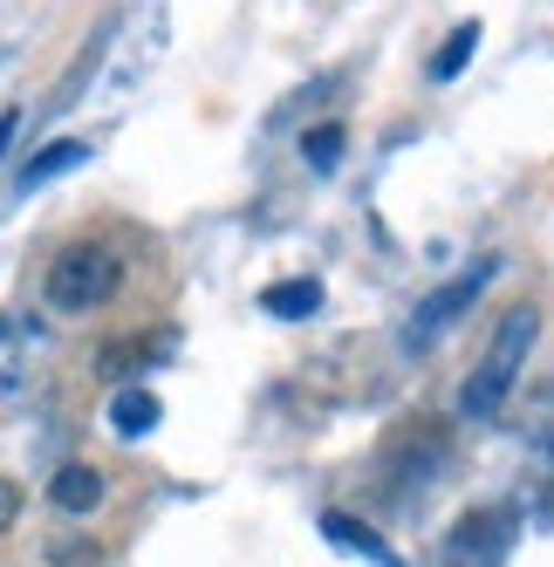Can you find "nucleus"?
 Segmentation results:
<instances>
[{"instance_id":"obj_1","label":"nucleus","mask_w":554,"mask_h":567,"mask_svg":"<svg viewBox=\"0 0 554 567\" xmlns=\"http://www.w3.org/2000/svg\"><path fill=\"white\" fill-rule=\"evenodd\" d=\"M534 336H541V315H534L527 301L500 315V329H493V342H486V362L472 370V383H465V396H459L465 417H493L500 403L513 396V383H521V370H527Z\"/></svg>"},{"instance_id":"obj_2","label":"nucleus","mask_w":554,"mask_h":567,"mask_svg":"<svg viewBox=\"0 0 554 567\" xmlns=\"http://www.w3.org/2000/svg\"><path fill=\"white\" fill-rule=\"evenodd\" d=\"M42 288H49V308L90 315V308H103L116 288H124V260H116L110 247H96V239H75V247L55 254V267H49Z\"/></svg>"},{"instance_id":"obj_3","label":"nucleus","mask_w":554,"mask_h":567,"mask_svg":"<svg viewBox=\"0 0 554 567\" xmlns=\"http://www.w3.org/2000/svg\"><path fill=\"white\" fill-rule=\"evenodd\" d=\"M493 274H500V260H472L465 274H452V280H445V288H431V295L411 308V321H404V349H411V355H424L439 336H452V321H465V315H472V301L493 288Z\"/></svg>"},{"instance_id":"obj_4","label":"nucleus","mask_w":554,"mask_h":567,"mask_svg":"<svg viewBox=\"0 0 554 567\" xmlns=\"http://www.w3.org/2000/svg\"><path fill=\"white\" fill-rule=\"evenodd\" d=\"M513 534H521V513L513 506H480V513H465L452 526V540H445V567H500Z\"/></svg>"},{"instance_id":"obj_5","label":"nucleus","mask_w":554,"mask_h":567,"mask_svg":"<svg viewBox=\"0 0 554 567\" xmlns=\"http://www.w3.org/2000/svg\"><path fill=\"white\" fill-rule=\"evenodd\" d=\"M322 540H336L342 554H363V560H377V567H404V554L383 547V534H377V526H363L356 513H322Z\"/></svg>"},{"instance_id":"obj_6","label":"nucleus","mask_w":554,"mask_h":567,"mask_svg":"<svg viewBox=\"0 0 554 567\" xmlns=\"http://www.w3.org/2000/svg\"><path fill=\"white\" fill-rule=\"evenodd\" d=\"M157 417H165V403H157L144 383H124L110 396V431L124 437V444H137V437H151L157 431Z\"/></svg>"},{"instance_id":"obj_7","label":"nucleus","mask_w":554,"mask_h":567,"mask_svg":"<svg viewBox=\"0 0 554 567\" xmlns=\"http://www.w3.org/2000/svg\"><path fill=\"white\" fill-rule=\"evenodd\" d=\"M315 308H322V280H315V274H295V280L260 288V315H274V321H308Z\"/></svg>"},{"instance_id":"obj_8","label":"nucleus","mask_w":554,"mask_h":567,"mask_svg":"<svg viewBox=\"0 0 554 567\" xmlns=\"http://www.w3.org/2000/svg\"><path fill=\"white\" fill-rule=\"evenodd\" d=\"M49 506L55 513H96L103 506V472L96 465H62L49 478Z\"/></svg>"},{"instance_id":"obj_9","label":"nucleus","mask_w":554,"mask_h":567,"mask_svg":"<svg viewBox=\"0 0 554 567\" xmlns=\"http://www.w3.org/2000/svg\"><path fill=\"white\" fill-rule=\"evenodd\" d=\"M83 157H90V144L83 137H55V144H42V151H34L28 157V165H21V192H42L49 178H62V172H75V165H83Z\"/></svg>"},{"instance_id":"obj_10","label":"nucleus","mask_w":554,"mask_h":567,"mask_svg":"<svg viewBox=\"0 0 554 567\" xmlns=\"http://www.w3.org/2000/svg\"><path fill=\"white\" fill-rule=\"evenodd\" d=\"M472 49H480V21H459V28L445 34V49L431 55V75H439V83H452V75L472 62Z\"/></svg>"},{"instance_id":"obj_11","label":"nucleus","mask_w":554,"mask_h":567,"mask_svg":"<svg viewBox=\"0 0 554 567\" xmlns=\"http://www.w3.org/2000/svg\"><path fill=\"white\" fill-rule=\"evenodd\" d=\"M342 144H349V131L342 124H315L308 137H301V157L315 172H336V157H342Z\"/></svg>"},{"instance_id":"obj_12","label":"nucleus","mask_w":554,"mask_h":567,"mask_svg":"<svg viewBox=\"0 0 554 567\" xmlns=\"http://www.w3.org/2000/svg\"><path fill=\"white\" fill-rule=\"evenodd\" d=\"M42 554H49V567H103V547L83 540V534H55Z\"/></svg>"},{"instance_id":"obj_13","label":"nucleus","mask_w":554,"mask_h":567,"mask_svg":"<svg viewBox=\"0 0 554 567\" xmlns=\"http://www.w3.org/2000/svg\"><path fill=\"white\" fill-rule=\"evenodd\" d=\"M14 519H21V485H14V478H0V534H8Z\"/></svg>"},{"instance_id":"obj_14","label":"nucleus","mask_w":554,"mask_h":567,"mask_svg":"<svg viewBox=\"0 0 554 567\" xmlns=\"http://www.w3.org/2000/svg\"><path fill=\"white\" fill-rule=\"evenodd\" d=\"M14 131H21V110H0V157L14 151Z\"/></svg>"},{"instance_id":"obj_15","label":"nucleus","mask_w":554,"mask_h":567,"mask_svg":"<svg viewBox=\"0 0 554 567\" xmlns=\"http://www.w3.org/2000/svg\"><path fill=\"white\" fill-rule=\"evenodd\" d=\"M0 329H8V321H0Z\"/></svg>"}]
</instances>
